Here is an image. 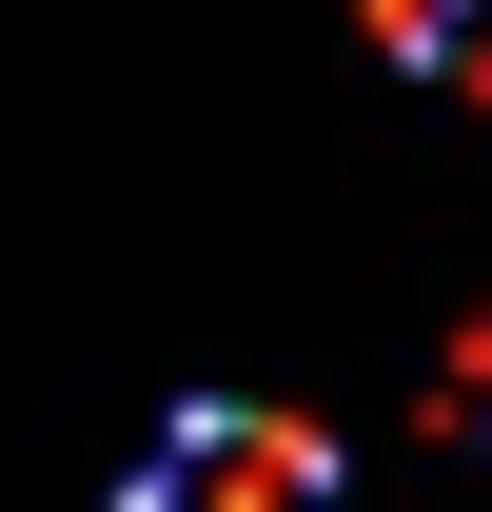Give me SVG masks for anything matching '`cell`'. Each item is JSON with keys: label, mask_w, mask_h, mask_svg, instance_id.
<instances>
[{"label": "cell", "mask_w": 492, "mask_h": 512, "mask_svg": "<svg viewBox=\"0 0 492 512\" xmlns=\"http://www.w3.org/2000/svg\"><path fill=\"white\" fill-rule=\"evenodd\" d=\"M119 512H335V434L315 414H256V394H197L178 434L119 473Z\"/></svg>", "instance_id": "6da1fadb"}, {"label": "cell", "mask_w": 492, "mask_h": 512, "mask_svg": "<svg viewBox=\"0 0 492 512\" xmlns=\"http://www.w3.org/2000/svg\"><path fill=\"white\" fill-rule=\"evenodd\" d=\"M374 40L414 79H453V99H492V0H374Z\"/></svg>", "instance_id": "7a4b0ae2"}]
</instances>
